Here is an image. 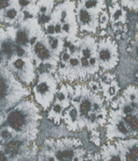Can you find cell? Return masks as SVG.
<instances>
[{
  "mask_svg": "<svg viewBox=\"0 0 138 161\" xmlns=\"http://www.w3.org/2000/svg\"><path fill=\"white\" fill-rule=\"evenodd\" d=\"M40 119L37 105L31 100H25L8 114L5 122L6 126L12 133L13 139L27 142L36 140Z\"/></svg>",
  "mask_w": 138,
  "mask_h": 161,
  "instance_id": "obj_1",
  "label": "cell"
},
{
  "mask_svg": "<svg viewBox=\"0 0 138 161\" xmlns=\"http://www.w3.org/2000/svg\"><path fill=\"white\" fill-rule=\"evenodd\" d=\"M45 150L40 155H53L56 160H85L86 151L81 148L82 142L77 139H62L56 142L46 140Z\"/></svg>",
  "mask_w": 138,
  "mask_h": 161,
  "instance_id": "obj_2",
  "label": "cell"
},
{
  "mask_svg": "<svg viewBox=\"0 0 138 161\" xmlns=\"http://www.w3.org/2000/svg\"><path fill=\"white\" fill-rule=\"evenodd\" d=\"M29 91L15 79L13 73L4 64L0 68V105L6 110L20 99L27 96Z\"/></svg>",
  "mask_w": 138,
  "mask_h": 161,
  "instance_id": "obj_3",
  "label": "cell"
},
{
  "mask_svg": "<svg viewBox=\"0 0 138 161\" xmlns=\"http://www.w3.org/2000/svg\"><path fill=\"white\" fill-rule=\"evenodd\" d=\"M33 92L37 103L46 110L53 103L57 92V80L51 73H42L40 75Z\"/></svg>",
  "mask_w": 138,
  "mask_h": 161,
  "instance_id": "obj_4",
  "label": "cell"
},
{
  "mask_svg": "<svg viewBox=\"0 0 138 161\" xmlns=\"http://www.w3.org/2000/svg\"><path fill=\"white\" fill-rule=\"evenodd\" d=\"M97 58L100 67L105 72L113 70L119 62V54L118 45L112 38L102 39L97 44Z\"/></svg>",
  "mask_w": 138,
  "mask_h": 161,
  "instance_id": "obj_5",
  "label": "cell"
},
{
  "mask_svg": "<svg viewBox=\"0 0 138 161\" xmlns=\"http://www.w3.org/2000/svg\"><path fill=\"white\" fill-rule=\"evenodd\" d=\"M8 67L25 85H30L35 79V66L31 58L19 57L13 54L8 58Z\"/></svg>",
  "mask_w": 138,
  "mask_h": 161,
  "instance_id": "obj_6",
  "label": "cell"
},
{
  "mask_svg": "<svg viewBox=\"0 0 138 161\" xmlns=\"http://www.w3.org/2000/svg\"><path fill=\"white\" fill-rule=\"evenodd\" d=\"M33 60L36 62L37 66L40 64H50L52 66H56L59 61V57L56 56L50 47L49 36L42 32L39 37L38 41L31 48Z\"/></svg>",
  "mask_w": 138,
  "mask_h": 161,
  "instance_id": "obj_7",
  "label": "cell"
},
{
  "mask_svg": "<svg viewBox=\"0 0 138 161\" xmlns=\"http://www.w3.org/2000/svg\"><path fill=\"white\" fill-rule=\"evenodd\" d=\"M123 114L119 109L116 108V110H110L109 124L107 125V139H125L127 137L133 136L130 128L128 127L126 122L123 119Z\"/></svg>",
  "mask_w": 138,
  "mask_h": 161,
  "instance_id": "obj_8",
  "label": "cell"
},
{
  "mask_svg": "<svg viewBox=\"0 0 138 161\" xmlns=\"http://www.w3.org/2000/svg\"><path fill=\"white\" fill-rule=\"evenodd\" d=\"M75 17L77 24L80 26L81 32L87 31L90 33H96L99 26V17L86 10L79 3L76 8Z\"/></svg>",
  "mask_w": 138,
  "mask_h": 161,
  "instance_id": "obj_9",
  "label": "cell"
},
{
  "mask_svg": "<svg viewBox=\"0 0 138 161\" xmlns=\"http://www.w3.org/2000/svg\"><path fill=\"white\" fill-rule=\"evenodd\" d=\"M137 146V139H119L116 142V147L120 153L122 160L138 161Z\"/></svg>",
  "mask_w": 138,
  "mask_h": 161,
  "instance_id": "obj_10",
  "label": "cell"
},
{
  "mask_svg": "<svg viewBox=\"0 0 138 161\" xmlns=\"http://www.w3.org/2000/svg\"><path fill=\"white\" fill-rule=\"evenodd\" d=\"M62 119L64 120L67 125V128L70 131H77L79 129L84 128L80 116L78 114V111L73 106L70 108L68 107L67 108L64 109L63 114H62Z\"/></svg>",
  "mask_w": 138,
  "mask_h": 161,
  "instance_id": "obj_11",
  "label": "cell"
},
{
  "mask_svg": "<svg viewBox=\"0 0 138 161\" xmlns=\"http://www.w3.org/2000/svg\"><path fill=\"white\" fill-rule=\"evenodd\" d=\"M110 16H109V21L112 24V25H115L118 23L125 24L126 23V18H127V13L123 9V8L118 4L115 0L113 1V5L110 7Z\"/></svg>",
  "mask_w": 138,
  "mask_h": 161,
  "instance_id": "obj_12",
  "label": "cell"
},
{
  "mask_svg": "<svg viewBox=\"0 0 138 161\" xmlns=\"http://www.w3.org/2000/svg\"><path fill=\"white\" fill-rule=\"evenodd\" d=\"M79 4L91 14L98 16L105 9V0H79Z\"/></svg>",
  "mask_w": 138,
  "mask_h": 161,
  "instance_id": "obj_13",
  "label": "cell"
},
{
  "mask_svg": "<svg viewBox=\"0 0 138 161\" xmlns=\"http://www.w3.org/2000/svg\"><path fill=\"white\" fill-rule=\"evenodd\" d=\"M101 89L103 91L105 100L108 102H111L118 95L119 92V86L116 79L112 80L111 82L101 81Z\"/></svg>",
  "mask_w": 138,
  "mask_h": 161,
  "instance_id": "obj_14",
  "label": "cell"
},
{
  "mask_svg": "<svg viewBox=\"0 0 138 161\" xmlns=\"http://www.w3.org/2000/svg\"><path fill=\"white\" fill-rule=\"evenodd\" d=\"M20 15H21V8H20L19 4L18 3L13 4L4 10L3 22H5L6 24H8V25H12L17 20L20 19Z\"/></svg>",
  "mask_w": 138,
  "mask_h": 161,
  "instance_id": "obj_15",
  "label": "cell"
},
{
  "mask_svg": "<svg viewBox=\"0 0 138 161\" xmlns=\"http://www.w3.org/2000/svg\"><path fill=\"white\" fill-rule=\"evenodd\" d=\"M73 94V90L70 86L62 85L60 90L56 93V101L59 102L64 108H67L71 104V97Z\"/></svg>",
  "mask_w": 138,
  "mask_h": 161,
  "instance_id": "obj_16",
  "label": "cell"
},
{
  "mask_svg": "<svg viewBox=\"0 0 138 161\" xmlns=\"http://www.w3.org/2000/svg\"><path fill=\"white\" fill-rule=\"evenodd\" d=\"M101 159L104 160H116L123 161L120 153L119 152L118 148L115 145L108 144L103 147L102 149V157Z\"/></svg>",
  "mask_w": 138,
  "mask_h": 161,
  "instance_id": "obj_17",
  "label": "cell"
},
{
  "mask_svg": "<svg viewBox=\"0 0 138 161\" xmlns=\"http://www.w3.org/2000/svg\"><path fill=\"white\" fill-rule=\"evenodd\" d=\"M64 109L65 108H63V106L59 102L56 101L48 113L49 120H51L55 125H59L62 119V114H63Z\"/></svg>",
  "mask_w": 138,
  "mask_h": 161,
  "instance_id": "obj_18",
  "label": "cell"
},
{
  "mask_svg": "<svg viewBox=\"0 0 138 161\" xmlns=\"http://www.w3.org/2000/svg\"><path fill=\"white\" fill-rule=\"evenodd\" d=\"M55 0H39L36 4L38 15H49L54 8Z\"/></svg>",
  "mask_w": 138,
  "mask_h": 161,
  "instance_id": "obj_19",
  "label": "cell"
},
{
  "mask_svg": "<svg viewBox=\"0 0 138 161\" xmlns=\"http://www.w3.org/2000/svg\"><path fill=\"white\" fill-rule=\"evenodd\" d=\"M64 45H65V41H64V39H62L60 37H53V39L50 40L51 50L57 57H59L60 53L63 51Z\"/></svg>",
  "mask_w": 138,
  "mask_h": 161,
  "instance_id": "obj_20",
  "label": "cell"
},
{
  "mask_svg": "<svg viewBox=\"0 0 138 161\" xmlns=\"http://www.w3.org/2000/svg\"><path fill=\"white\" fill-rule=\"evenodd\" d=\"M123 119L126 122L133 135H136L137 134V113L125 114L123 116Z\"/></svg>",
  "mask_w": 138,
  "mask_h": 161,
  "instance_id": "obj_21",
  "label": "cell"
},
{
  "mask_svg": "<svg viewBox=\"0 0 138 161\" xmlns=\"http://www.w3.org/2000/svg\"><path fill=\"white\" fill-rule=\"evenodd\" d=\"M122 97L125 101L130 103H137V88L136 86H129L123 92Z\"/></svg>",
  "mask_w": 138,
  "mask_h": 161,
  "instance_id": "obj_22",
  "label": "cell"
},
{
  "mask_svg": "<svg viewBox=\"0 0 138 161\" xmlns=\"http://www.w3.org/2000/svg\"><path fill=\"white\" fill-rule=\"evenodd\" d=\"M108 23H109V14L105 9H104L99 15V25L102 28L105 29L107 27Z\"/></svg>",
  "mask_w": 138,
  "mask_h": 161,
  "instance_id": "obj_23",
  "label": "cell"
},
{
  "mask_svg": "<svg viewBox=\"0 0 138 161\" xmlns=\"http://www.w3.org/2000/svg\"><path fill=\"white\" fill-rule=\"evenodd\" d=\"M45 26V33L46 35H48L49 37H56V32H55V25H54V23L49 20L47 23H45L43 25Z\"/></svg>",
  "mask_w": 138,
  "mask_h": 161,
  "instance_id": "obj_24",
  "label": "cell"
},
{
  "mask_svg": "<svg viewBox=\"0 0 138 161\" xmlns=\"http://www.w3.org/2000/svg\"><path fill=\"white\" fill-rule=\"evenodd\" d=\"M121 6L131 10H137V0H121Z\"/></svg>",
  "mask_w": 138,
  "mask_h": 161,
  "instance_id": "obj_25",
  "label": "cell"
},
{
  "mask_svg": "<svg viewBox=\"0 0 138 161\" xmlns=\"http://www.w3.org/2000/svg\"><path fill=\"white\" fill-rule=\"evenodd\" d=\"M88 86H89L90 90H91L93 92H95V93H98L99 92L102 91V89H101V84L98 83L97 81H90V82L88 83Z\"/></svg>",
  "mask_w": 138,
  "mask_h": 161,
  "instance_id": "obj_26",
  "label": "cell"
},
{
  "mask_svg": "<svg viewBox=\"0 0 138 161\" xmlns=\"http://www.w3.org/2000/svg\"><path fill=\"white\" fill-rule=\"evenodd\" d=\"M71 56H72V55H71L67 50L62 51V52L60 53V61H61V62H64V63H67L68 60L70 59Z\"/></svg>",
  "mask_w": 138,
  "mask_h": 161,
  "instance_id": "obj_27",
  "label": "cell"
},
{
  "mask_svg": "<svg viewBox=\"0 0 138 161\" xmlns=\"http://www.w3.org/2000/svg\"><path fill=\"white\" fill-rule=\"evenodd\" d=\"M8 157L1 151L0 152V160H8Z\"/></svg>",
  "mask_w": 138,
  "mask_h": 161,
  "instance_id": "obj_28",
  "label": "cell"
}]
</instances>
